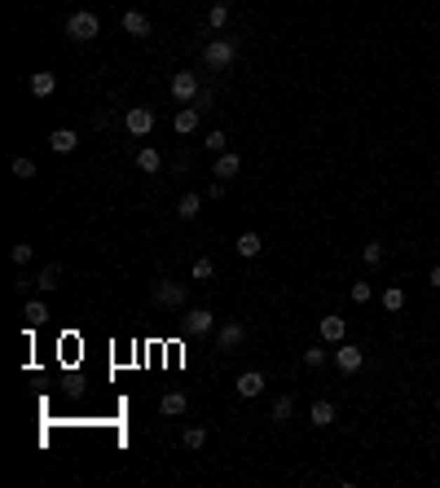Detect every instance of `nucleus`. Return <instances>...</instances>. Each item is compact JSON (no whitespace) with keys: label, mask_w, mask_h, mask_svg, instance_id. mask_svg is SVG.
I'll use <instances>...</instances> for the list:
<instances>
[{"label":"nucleus","mask_w":440,"mask_h":488,"mask_svg":"<svg viewBox=\"0 0 440 488\" xmlns=\"http://www.w3.org/2000/svg\"><path fill=\"white\" fill-rule=\"evenodd\" d=\"M75 145H79V137L71 133V128H58V133H48V150H53V154H71Z\"/></svg>","instance_id":"15"},{"label":"nucleus","mask_w":440,"mask_h":488,"mask_svg":"<svg viewBox=\"0 0 440 488\" xmlns=\"http://www.w3.org/2000/svg\"><path fill=\"white\" fill-rule=\"evenodd\" d=\"M326 361H331V348H321V344H313V348L304 352V365H308V370H317V365H326Z\"/></svg>","instance_id":"28"},{"label":"nucleus","mask_w":440,"mask_h":488,"mask_svg":"<svg viewBox=\"0 0 440 488\" xmlns=\"http://www.w3.org/2000/svg\"><path fill=\"white\" fill-rule=\"evenodd\" d=\"M331 361L339 365V374H356V370H361V365H366V352H361V348H356V344H348V339H344V344H335V352H331Z\"/></svg>","instance_id":"3"},{"label":"nucleus","mask_w":440,"mask_h":488,"mask_svg":"<svg viewBox=\"0 0 440 488\" xmlns=\"http://www.w3.org/2000/svg\"><path fill=\"white\" fill-rule=\"evenodd\" d=\"M211 273H216V264H211L207 255H199V259H194V264H189V278H194V282H207Z\"/></svg>","instance_id":"26"},{"label":"nucleus","mask_w":440,"mask_h":488,"mask_svg":"<svg viewBox=\"0 0 440 488\" xmlns=\"http://www.w3.org/2000/svg\"><path fill=\"white\" fill-rule=\"evenodd\" d=\"M181 445H185V449H203V445H207V427H185Z\"/></svg>","instance_id":"29"},{"label":"nucleus","mask_w":440,"mask_h":488,"mask_svg":"<svg viewBox=\"0 0 440 488\" xmlns=\"http://www.w3.org/2000/svg\"><path fill=\"white\" fill-rule=\"evenodd\" d=\"M370 295H374V286H370V282H352V299H356V304H366Z\"/></svg>","instance_id":"33"},{"label":"nucleus","mask_w":440,"mask_h":488,"mask_svg":"<svg viewBox=\"0 0 440 488\" xmlns=\"http://www.w3.org/2000/svg\"><path fill=\"white\" fill-rule=\"evenodd\" d=\"M13 176H18V181H31V176H36V163H31L27 154H18L13 158Z\"/></svg>","instance_id":"30"},{"label":"nucleus","mask_w":440,"mask_h":488,"mask_svg":"<svg viewBox=\"0 0 440 488\" xmlns=\"http://www.w3.org/2000/svg\"><path fill=\"white\" fill-rule=\"evenodd\" d=\"M36 286H40V290H58V286H62V264H44L40 278H36Z\"/></svg>","instance_id":"22"},{"label":"nucleus","mask_w":440,"mask_h":488,"mask_svg":"<svg viewBox=\"0 0 440 488\" xmlns=\"http://www.w3.org/2000/svg\"><path fill=\"white\" fill-rule=\"evenodd\" d=\"M225 185H229V181H211V189H207V198H225Z\"/></svg>","instance_id":"34"},{"label":"nucleus","mask_w":440,"mask_h":488,"mask_svg":"<svg viewBox=\"0 0 440 488\" xmlns=\"http://www.w3.org/2000/svg\"><path fill=\"white\" fill-rule=\"evenodd\" d=\"M168 88H172L176 102H194V97H199V75H194V71H176L168 79Z\"/></svg>","instance_id":"7"},{"label":"nucleus","mask_w":440,"mask_h":488,"mask_svg":"<svg viewBox=\"0 0 440 488\" xmlns=\"http://www.w3.org/2000/svg\"><path fill=\"white\" fill-rule=\"evenodd\" d=\"M291 414H295V396H278L273 400V422H278V427L291 422Z\"/></svg>","instance_id":"23"},{"label":"nucleus","mask_w":440,"mask_h":488,"mask_svg":"<svg viewBox=\"0 0 440 488\" xmlns=\"http://www.w3.org/2000/svg\"><path fill=\"white\" fill-rule=\"evenodd\" d=\"M436 409H440V396H436Z\"/></svg>","instance_id":"36"},{"label":"nucleus","mask_w":440,"mask_h":488,"mask_svg":"<svg viewBox=\"0 0 440 488\" xmlns=\"http://www.w3.org/2000/svg\"><path fill=\"white\" fill-rule=\"evenodd\" d=\"M27 93L31 97H53L58 93V75L53 71H31L27 75Z\"/></svg>","instance_id":"9"},{"label":"nucleus","mask_w":440,"mask_h":488,"mask_svg":"<svg viewBox=\"0 0 440 488\" xmlns=\"http://www.w3.org/2000/svg\"><path fill=\"white\" fill-rule=\"evenodd\" d=\"M185 409H189L185 392H163V400H159V414H163V418H181Z\"/></svg>","instance_id":"13"},{"label":"nucleus","mask_w":440,"mask_h":488,"mask_svg":"<svg viewBox=\"0 0 440 488\" xmlns=\"http://www.w3.org/2000/svg\"><path fill=\"white\" fill-rule=\"evenodd\" d=\"M199 115H203V110H199V106H185V110H181V115H176V119H172V128H176V133H181V137H189V133H194V128H199Z\"/></svg>","instance_id":"18"},{"label":"nucleus","mask_w":440,"mask_h":488,"mask_svg":"<svg viewBox=\"0 0 440 488\" xmlns=\"http://www.w3.org/2000/svg\"><path fill=\"white\" fill-rule=\"evenodd\" d=\"M67 36H71L75 44H88V40L102 36V18H97L93 9H75L71 18H67Z\"/></svg>","instance_id":"1"},{"label":"nucleus","mask_w":440,"mask_h":488,"mask_svg":"<svg viewBox=\"0 0 440 488\" xmlns=\"http://www.w3.org/2000/svg\"><path fill=\"white\" fill-rule=\"evenodd\" d=\"M383 255H387V251L379 247V242H370V247L361 251V259H366V264H383Z\"/></svg>","instance_id":"32"},{"label":"nucleus","mask_w":440,"mask_h":488,"mask_svg":"<svg viewBox=\"0 0 440 488\" xmlns=\"http://www.w3.org/2000/svg\"><path fill=\"white\" fill-rule=\"evenodd\" d=\"M137 172H145V176L163 172V154H159V150H141V154H137Z\"/></svg>","instance_id":"21"},{"label":"nucleus","mask_w":440,"mask_h":488,"mask_svg":"<svg viewBox=\"0 0 440 488\" xmlns=\"http://www.w3.org/2000/svg\"><path fill=\"white\" fill-rule=\"evenodd\" d=\"M199 211H203V194H181V203H176V216H181V220H194V216H199Z\"/></svg>","instance_id":"17"},{"label":"nucleus","mask_w":440,"mask_h":488,"mask_svg":"<svg viewBox=\"0 0 440 488\" xmlns=\"http://www.w3.org/2000/svg\"><path fill=\"white\" fill-rule=\"evenodd\" d=\"M238 168H242L238 150H225V154H216V168H211V176H216V181H234Z\"/></svg>","instance_id":"11"},{"label":"nucleus","mask_w":440,"mask_h":488,"mask_svg":"<svg viewBox=\"0 0 440 488\" xmlns=\"http://www.w3.org/2000/svg\"><path fill=\"white\" fill-rule=\"evenodd\" d=\"M383 308H387V313H401V308H405V290L401 286H387L383 290Z\"/></svg>","instance_id":"27"},{"label":"nucleus","mask_w":440,"mask_h":488,"mask_svg":"<svg viewBox=\"0 0 440 488\" xmlns=\"http://www.w3.org/2000/svg\"><path fill=\"white\" fill-rule=\"evenodd\" d=\"M260 392H265V374H260V370L238 374V396H242V400H255Z\"/></svg>","instance_id":"12"},{"label":"nucleus","mask_w":440,"mask_h":488,"mask_svg":"<svg viewBox=\"0 0 440 488\" xmlns=\"http://www.w3.org/2000/svg\"><path fill=\"white\" fill-rule=\"evenodd\" d=\"M9 255H13V264H27V259L36 255V247H31V242H18V247H13Z\"/></svg>","instance_id":"31"},{"label":"nucleus","mask_w":440,"mask_h":488,"mask_svg":"<svg viewBox=\"0 0 440 488\" xmlns=\"http://www.w3.org/2000/svg\"><path fill=\"white\" fill-rule=\"evenodd\" d=\"M308 422H313V427H331L335 422V400H317L313 409H308Z\"/></svg>","instance_id":"19"},{"label":"nucleus","mask_w":440,"mask_h":488,"mask_svg":"<svg viewBox=\"0 0 440 488\" xmlns=\"http://www.w3.org/2000/svg\"><path fill=\"white\" fill-rule=\"evenodd\" d=\"M150 299H154V308H181L185 304V286L181 282H154Z\"/></svg>","instance_id":"5"},{"label":"nucleus","mask_w":440,"mask_h":488,"mask_svg":"<svg viewBox=\"0 0 440 488\" xmlns=\"http://www.w3.org/2000/svg\"><path fill=\"white\" fill-rule=\"evenodd\" d=\"M238 62V44L234 40H207L203 44V67L207 71H229Z\"/></svg>","instance_id":"2"},{"label":"nucleus","mask_w":440,"mask_h":488,"mask_svg":"<svg viewBox=\"0 0 440 488\" xmlns=\"http://www.w3.org/2000/svg\"><path fill=\"white\" fill-rule=\"evenodd\" d=\"M203 150H207V154H225V150H229V137H225L220 128H216V133H207V137H203Z\"/></svg>","instance_id":"25"},{"label":"nucleus","mask_w":440,"mask_h":488,"mask_svg":"<svg viewBox=\"0 0 440 488\" xmlns=\"http://www.w3.org/2000/svg\"><path fill=\"white\" fill-rule=\"evenodd\" d=\"M260 251H265V242H260V233H238V255H242V259H255Z\"/></svg>","instance_id":"20"},{"label":"nucleus","mask_w":440,"mask_h":488,"mask_svg":"<svg viewBox=\"0 0 440 488\" xmlns=\"http://www.w3.org/2000/svg\"><path fill=\"white\" fill-rule=\"evenodd\" d=\"M22 317H27V325H31V330H36V325H44V321L53 317V313H48V304H44V299H27Z\"/></svg>","instance_id":"16"},{"label":"nucleus","mask_w":440,"mask_h":488,"mask_svg":"<svg viewBox=\"0 0 440 488\" xmlns=\"http://www.w3.org/2000/svg\"><path fill=\"white\" fill-rule=\"evenodd\" d=\"M427 282H432V286H436V290H440V264H436V269H432V273H427Z\"/></svg>","instance_id":"35"},{"label":"nucleus","mask_w":440,"mask_h":488,"mask_svg":"<svg viewBox=\"0 0 440 488\" xmlns=\"http://www.w3.org/2000/svg\"><path fill=\"white\" fill-rule=\"evenodd\" d=\"M242 339H247V325H242V321H225V325H216V348H220V352L238 348Z\"/></svg>","instance_id":"8"},{"label":"nucleus","mask_w":440,"mask_h":488,"mask_svg":"<svg viewBox=\"0 0 440 488\" xmlns=\"http://www.w3.org/2000/svg\"><path fill=\"white\" fill-rule=\"evenodd\" d=\"M181 330H185L189 339L211 334V330H216V313H211V308H189V313H185V321H181Z\"/></svg>","instance_id":"4"},{"label":"nucleus","mask_w":440,"mask_h":488,"mask_svg":"<svg viewBox=\"0 0 440 488\" xmlns=\"http://www.w3.org/2000/svg\"><path fill=\"white\" fill-rule=\"evenodd\" d=\"M317 334H321V344H344L348 339V317H321Z\"/></svg>","instance_id":"10"},{"label":"nucleus","mask_w":440,"mask_h":488,"mask_svg":"<svg viewBox=\"0 0 440 488\" xmlns=\"http://www.w3.org/2000/svg\"><path fill=\"white\" fill-rule=\"evenodd\" d=\"M124 31H128V36H137V40H145V36H150V18H145L141 9H128L124 13Z\"/></svg>","instance_id":"14"},{"label":"nucleus","mask_w":440,"mask_h":488,"mask_svg":"<svg viewBox=\"0 0 440 488\" xmlns=\"http://www.w3.org/2000/svg\"><path fill=\"white\" fill-rule=\"evenodd\" d=\"M124 128H128L133 137H150L154 110H150V106H128V110H124Z\"/></svg>","instance_id":"6"},{"label":"nucleus","mask_w":440,"mask_h":488,"mask_svg":"<svg viewBox=\"0 0 440 488\" xmlns=\"http://www.w3.org/2000/svg\"><path fill=\"white\" fill-rule=\"evenodd\" d=\"M225 22H229V5H225V0H216V5L207 9V27H211V31H220Z\"/></svg>","instance_id":"24"}]
</instances>
